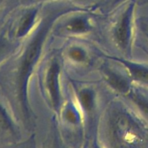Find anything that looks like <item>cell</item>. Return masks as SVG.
<instances>
[{"label":"cell","instance_id":"obj_5","mask_svg":"<svg viewBox=\"0 0 148 148\" xmlns=\"http://www.w3.org/2000/svg\"><path fill=\"white\" fill-rule=\"evenodd\" d=\"M133 100L137 104L138 108L141 111L146 119L148 120V98L139 94L133 95Z\"/></svg>","mask_w":148,"mask_h":148},{"label":"cell","instance_id":"obj_6","mask_svg":"<svg viewBox=\"0 0 148 148\" xmlns=\"http://www.w3.org/2000/svg\"><path fill=\"white\" fill-rule=\"evenodd\" d=\"M56 66H53L51 69V72L49 76V86L50 88L51 95L53 97V103H57V95L56 90Z\"/></svg>","mask_w":148,"mask_h":148},{"label":"cell","instance_id":"obj_2","mask_svg":"<svg viewBox=\"0 0 148 148\" xmlns=\"http://www.w3.org/2000/svg\"><path fill=\"white\" fill-rule=\"evenodd\" d=\"M129 20H130V14L127 13L117 27L116 30V37L119 43L121 46H126L128 40L129 33Z\"/></svg>","mask_w":148,"mask_h":148},{"label":"cell","instance_id":"obj_1","mask_svg":"<svg viewBox=\"0 0 148 148\" xmlns=\"http://www.w3.org/2000/svg\"><path fill=\"white\" fill-rule=\"evenodd\" d=\"M43 35V33H39L29 48L27 54L26 56L25 60L24 66H23L24 67L23 68V75L27 73L29 68L30 67V66H32L33 62L35 61L38 53V51L40 50V46L42 43Z\"/></svg>","mask_w":148,"mask_h":148},{"label":"cell","instance_id":"obj_4","mask_svg":"<svg viewBox=\"0 0 148 148\" xmlns=\"http://www.w3.org/2000/svg\"><path fill=\"white\" fill-rule=\"evenodd\" d=\"M108 78L109 83L118 90L124 91L127 89V81L121 78V77L115 75L112 72H109L108 74Z\"/></svg>","mask_w":148,"mask_h":148},{"label":"cell","instance_id":"obj_9","mask_svg":"<svg viewBox=\"0 0 148 148\" xmlns=\"http://www.w3.org/2000/svg\"><path fill=\"white\" fill-rule=\"evenodd\" d=\"M145 35L147 36V38H148V26L145 27Z\"/></svg>","mask_w":148,"mask_h":148},{"label":"cell","instance_id":"obj_3","mask_svg":"<svg viewBox=\"0 0 148 148\" xmlns=\"http://www.w3.org/2000/svg\"><path fill=\"white\" fill-rule=\"evenodd\" d=\"M133 77L136 79L148 83V67L140 65L130 64L128 66Z\"/></svg>","mask_w":148,"mask_h":148},{"label":"cell","instance_id":"obj_7","mask_svg":"<svg viewBox=\"0 0 148 148\" xmlns=\"http://www.w3.org/2000/svg\"><path fill=\"white\" fill-rule=\"evenodd\" d=\"M73 31H82L85 29V23L82 20H75L69 26Z\"/></svg>","mask_w":148,"mask_h":148},{"label":"cell","instance_id":"obj_8","mask_svg":"<svg viewBox=\"0 0 148 148\" xmlns=\"http://www.w3.org/2000/svg\"><path fill=\"white\" fill-rule=\"evenodd\" d=\"M71 56H72V57H73L74 59H77V60H79V59H82V57L84 56V55L81 51L75 49V50L72 51V52H71Z\"/></svg>","mask_w":148,"mask_h":148}]
</instances>
